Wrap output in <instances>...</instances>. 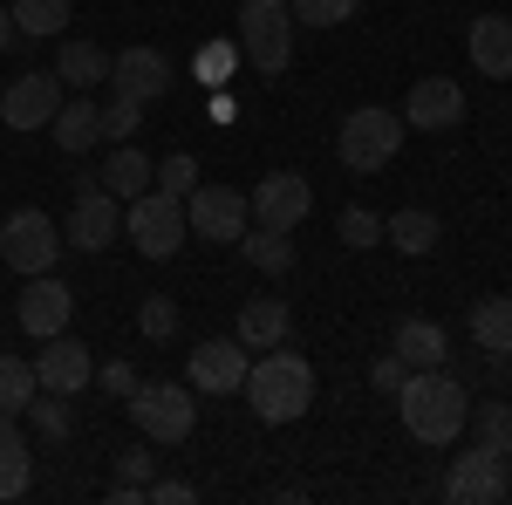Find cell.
<instances>
[{
  "mask_svg": "<svg viewBox=\"0 0 512 505\" xmlns=\"http://www.w3.org/2000/svg\"><path fill=\"white\" fill-rule=\"evenodd\" d=\"M396 410H403V430L417 437V444H458L465 437V417H472V396L458 376H444V369H410L403 389H396Z\"/></svg>",
  "mask_w": 512,
  "mask_h": 505,
  "instance_id": "1",
  "label": "cell"
},
{
  "mask_svg": "<svg viewBox=\"0 0 512 505\" xmlns=\"http://www.w3.org/2000/svg\"><path fill=\"white\" fill-rule=\"evenodd\" d=\"M246 403H253L260 424H294V417H308V403H315V369H308V355L267 349L246 369Z\"/></svg>",
  "mask_w": 512,
  "mask_h": 505,
  "instance_id": "2",
  "label": "cell"
},
{
  "mask_svg": "<svg viewBox=\"0 0 512 505\" xmlns=\"http://www.w3.org/2000/svg\"><path fill=\"white\" fill-rule=\"evenodd\" d=\"M239 55L260 76H287V62H294V14H287V0H246L239 7Z\"/></svg>",
  "mask_w": 512,
  "mask_h": 505,
  "instance_id": "3",
  "label": "cell"
},
{
  "mask_svg": "<svg viewBox=\"0 0 512 505\" xmlns=\"http://www.w3.org/2000/svg\"><path fill=\"white\" fill-rule=\"evenodd\" d=\"M396 151H403V117H396V110H383V103L349 110V117H342V130H335V157H342L349 171H383Z\"/></svg>",
  "mask_w": 512,
  "mask_h": 505,
  "instance_id": "4",
  "label": "cell"
},
{
  "mask_svg": "<svg viewBox=\"0 0 512 505\" xmlns=\"http://www.w3.org/2000/svg\"><path fill=\"white\" fill-rule=\"evenodd\" d=\"M130 424L144 430L151 444H185L198 424V403H192V383H137L130 396Z\"/></svg>",
  "mask_w": 512,
  "mask_h": 505,
  "instance_id": "5",
  "label": "cell"
},
{
  "mask_svg": "<svg viewBox=\"0 0 512 505\" xmlns=\"http://www.w3.org/2000/svg\"><path fill=\"white\" fill-rule=\"evenodd\" d=\"M123 233H130V246H137L144 260H171V253L192 239V226H185V198H171V192H158V185H151L144 198H130Z\"/></svg>",
  "mask_w": 512,
  "mask_h": 505,
  "instance_id": "6",
  "label": "cell"
},
{
  "mask_svg": "<svg viewBox=\"0 0 512 505\" xmlns=\"http://www.w3.org/2000/svg\"><path fill=\"white\" fill-rule=\"evenodd\" d=\"M69 239L55 233V219L35 212V205H21V212H7V226H0V267L14 273H55V253H62Z\"/></svg>",
  "mask_w": 512,
  "mask_h": 505,
  "instance_id": "7",
  "label": "cell"
},
{
  "mask_svg": "<svg viewBox=\"0 0 512 505\" xmlns=\"http://www.w3.org/2000/svg\"><path fill=\"white\" fill-rule=\"evenodd\" d=\"M185 226L192 239H212V246H239V233L253 226V205L233 185H192L185 192Z\"/></svg>",
  "mask_w": 512,
  "mask_h": 505,
  "instance_id": "8",
  "label": "cell"
},
{
  "mask_svg": "<svg viewBox=\"0 0 512 505\" xmlns=\"http://www.w3.org/2000/svg\"><path fill=\"white\" fill-rule=\"evenodd\" d=\"M62 239H69L76 253H110V246L123 239V198H110L103 185H82L76 205H69Z\"/></svg>",
  "mask_w": 512,
  "mask_h": 505,
  "instance_id": "9",
  "label": "cell"
},
{
  "mask_svg": "<svg viewBox=\"0 0 512 505\" xmlns=\"http://www.w3.org/2000/svg\"><path fill=\"white\" fill-rule=\"evenodd\" d=\"M246 205H253V219H260V226L294 233V226L315 212V192H308V178H301V171H267V178L246 192Z\"/></svg>",
  "mask_w": 512,
  "mask_h": 505,
  "instance_id": "10",
  "label": "cell"
},
{
  "mask_svg": "<svg viewBox=\"0 0 512 505\" xmlns=\"http://www.w3.org/2000/svg\"><path fill=\"white\" fill-rule=\"evenodd\" d=\"M55 110H62V76H55V69L14 76L7 96H0V123H7V130H48Z\"/></svg>",
  "mask_w": 512,
  "mask_h": 505,
  "instance_id": "11",
  "label": "cell"
},
{
  "mask_svg": "<svg viewBox=\"0 0 512 505\" xmlns=\"http://www.w3.org/2000/svg\"><path fill=\"white\" fill-rule=\"evenodd\" d=\"M444 499L451 505H499L506 499V458L472 444L465 458H451V471H444Z\"/></svg>",
  "mask_w": 512,
  "mask_h": 505,
  "instance_id": "12",
  "label": "cell"
},
{
  "mask_svg": "<svg viewBox=\"0 0 512 505\" xmlns=\"http://www.w3.org/2000/svg\"><path fill=\"white\" fill-rule=\"evenodd\" d=\"M35 376H41L48 396H76V389L96 383V355H89V342H76V335L62 328V335H48V342H41Z\"/></svg>",
  "mask_w": 512,
  "mask_h": 505,
  "instance_id": "13",
  "label": "cell"
},
{
  "mask_svg": "<svg viewBox=\"0 0 512 505\" xmlns=\"http://www.w3.org/2000/svg\"><path fill=\"white\" fill-rule=\"evenodd\" d=\"M69 314H76V294L62 287V273H35V280L21 287V301H14V321H21L35 342L62 335V328H69Z\"/></svg>",
  "mask_w": 512,
  "mask_h": 505,
  "instance_id": "14",
  "label": "cell"
},
{
  "mask_svg": "<svg viewBox=\"0 0 512 505\" xmlns=\"http://www.w3.org/2000/svg\"><path fill=\"white\" fill-rule=\"evenodd\" d=\"M458 123H465V89L451 76H417L403 103V130H458Z\"/></svg>",
  "mask_w": 512,
  "mask_h": 505,
  "instance_id": "15",
  "label": "cell"
},
{
  "mask_svg": "<svg viewBox=\"0 0 512 505\" xmlns=\"http://www.w3.org/2000/svg\"><path fill=\"white\" fill-rule=\"evenodd\" d=\"M246 369H253V355H246V342H198L192 349V389H205V396H233V389H246Z\"/></svg>",
  "mask_w": 512,
  "mask_h": 505,
  "instance_id": "16",
  "label": "cell"
},
{
  "mask_svg": "<svg viewBox=\"0 0 512 505\" xmlns=\"http://www.w3.org/2000/svg\"><path fill=\"white\" fill-rule=\"evenodd\" d=\"M110 89L117 96H137V103H158L164 89H171V62H164V48H123L117 62H110Z\"/></svg>",
  "mask_w": 512,
  "mask_h": 505,
  "instance_id": "17",
  "label": "cell"
},
{
  "mask_svg": "<svg viewBox=\"0 0 512 505\" xmlns=\"http://www.w3.org/2000/svg\"><path fill=\"white\" fill-rule=\"evenodd\" d=\"M465 48H472V69L492 82H512V21L506 14H478L472 35H465Z\"/></svg>",
  "mask_w": 512,
  "mask_h": 505,
  "instance_id": "18",
  "label": "cell"
},
{
  "mask_svg": "<svg viewBox=\"0 0 512 505\" xmlns=\"http://www.w3.org/2000/svg\"><path fill=\"white\" fill-rule=\"evenodd\" d=\"M287 328H294V314H287V301H280V294H253V301H246V308H239V342H246V349H280V342H287Z\"/></svg>",
  "mask_w": 512,
  "mask_h": 505,
  "instance_id": "19",
  "label": "cell"
},
{
  "mask_svg": "<svg viewBox=\"0 0 512 505\" xmlns=\"http://www.w3.org/2000/svg\"><path fill=\"white\" fill-rule=\"evenodd\" d=\"M390 349L403 355V369H444V328L424 321V314H410V321H396Z\"/></svg>",
  "mask_w": 512,
  "mask_h": 505,
  "instance_id": "20",
  "label": "cell"
},
{
  "mask_svg": "<svg viewBox=\"0 0 512 505\" xmlns=\"http://www.w3.org/2000/svg\"><path fill=\"white\" fill-rule=\"evenodd\" d=\"M383 239H390L396 253H410V260H424V253H437V212H424V205H403V212H390L383 219Z\"/></svg>",
  "mask_w": 512,
  "mask_h": 505,
  "instance_id": "21",
  "label": "cell"
},
{
  "mask_svg": "<svg viewBox=\"0 0 512 505\" xmlns=\"http://www.w3.org/2000/svg\"><path fill=\"white\" fill-rule=\"evenodd\" d=\"M28 485H35V451L14 417H0V499H21Z\"/></svg>",
  "mask_w": 512,
  "mask_h": 505,
  "instance_id": "22",
  "label": "cell"
},
{
  "mask_svg": "<svg viewBox=\"0 0 512 505\" xmlns=\"http://www.w3.org/2000/svg\"><path fill=\"white\" fill-rule=\"evenodd\" d=\"M48 130H55V144H62L69 157H82V151H96V137H103V110H96L89 96H76V103H62V110H55Z\"/></svg>",
  "mask_w": 512,
  "mask_h": 505,
  "instance_id": "23",
  "label": "cell"
},
{
  "mask_svg": "<svg viewBox=\"0 0 512 505\" xmlns=\"http://www.w3.org/2000/svg\"><path fill=\"white\" fill-rule=\"evenodd\" d=\"M151 178H158V164H151L144 151H130V144H117V151H110V164H103V192L123 198V205L151 192Z\"/></svg>",
  "mask_w": 512,
  "mask_h": 505,
  "instance_id": "24",
  "label": "cell"
},
{
  "mask_svg": "<svg viewBox=\"0 0 512 505\" xmlns=\"http://www.w3.org/2000/svg\"><path fill=\"white\" fill-rule=\"evenodd\" d=\"M55 76L69 82V89H96V82H110V55L96 41H62L55 48Z\"/></svg>",
  "mask_w": 512,
  "mask_h": 505,
  "instance_id": "25",
  "label": "cell"
},
{
  "mask_svg": "<svg viewBox=\"0 0 512 505\" xmlns=\"http://www.w3.org/2000/svg\"><path fill=\"white\" fill-rule=\"evenodd\" d=\"M472 342L485 355H512V301L506 294H492V301L472 308Z\"/></svg>",
  "mask_w": 512,
  "mask_h": 505,
  "instance_id": "26",
  "label": "cell"
},
{
  "mask_svg": "<svg viewBox=\"0 0 512 505\" xmlns=\"http://www.w3.org/2000/svg\"><path fill=\"white\" fill-rule=\"evenodd\" d=\"M35 396H41L35 362H28V355H0V417H21Z\"/></svg>",
  "mask_w": 512,
  "mask_h": 505,
  "instance_id": "27",
  "label": "cell"
},
{
  "mask_svg": "<svg viewBox=\"0 0 512 505\" xmlns=\"http://www.w3.org/2000/svg\"><path fill=\"white\" fill-rule=\"evenodd\" d=\"M151 471H158L151 437H144V444H130V451H117V485H110V505H137V499H144V485H151Z\"/></svg>",
  "mask_w": 512,
  "mask_h": 505,
  "instance_id": "28",
  "label": "cell"
},
{
  "mask_svg": "<svg viewBox=\"0 0 512 505\" xmlns=\"http://www.w3.org/2000/svg\"><path fill=\"white\" fill-rule=\"evenodd\" d=\"M239 253H246L260 273H287V267H294V239L274 233V226H260V233L246 226V233H239Z\"/></svg>",
  "mask_w": 512,
  "mask_h": 505,
  "instance_id": "29",
  "label": "cell"
},
{
  "mask_svg": "<svg viewBox=\"0 0 512 505\" xmlns=\"http://www.w3.org/2000/svg\"><path fill=\"white\" fill-rule=\"evenodd\" d=\"M14 28L21 35H62L69 28V0H14Z\"/></svg>",
  "mask_w": 512,
  "mask_h": 505,
  "instance_id": "30",
  "label": "cell"
},
{
  "mask_svg": "<svg viewBox=\"0 0 512 505\" xmlns=\"http://www.w3.org/2000/svg\"><path fill=\"white\" fill-rule=\"evenodd\" d=\"M355 7L362 0H287V14H294V28H342V21H355Z\"/></svg>",
  "mask_w": 512,
  "mask_h": 505,
  "instance_id": "31",
  "label": "cell"
},
{
  "mask_svg": "<svg viewBox=\"0 0 512 505\" xmlns=\"http://www.w3.org/2000/svg\"><path fill=\"white\" fill-rule=\"evenodd\" d=\"M465 424L478 430V444H485V451H499V458L512 451V410H506V403H472V417H465Z\"/></svg>",
  "mask_w": 512,
  "mask_h": 505,
  "instance_id": "32",
  "label": "cell"
},
{
  "mask_svg": "<svg viewBox=\"0 0 512 505\" xmlns=\"http://www.w3.org/2000/svg\"><path fill=\"white\" fill-rule=\"evenodd\" d=\"M335 233H342V246H355V253H369V246H383V219H376L369 205H349V212L335 219Z\"/></svg>",
  "mask_w": 512,
  "mask_h": 505,
  "instance_id": "33",
  "label": "cell"
},
{
  "mask_svg": "<svg viewBox=\"0 0 512 505\" xmlns=\"http://www.w3.org/2000/svg\"><path fill=\"white\" fill-rule=\"evenodd\" d=\"M233 62H239V41H205L198 48V82L205 89H226L233 82Z\"/></svg>",
  "mask_w": 512,
  "mask_h": 505,
  "instance_id": "34",
  "label": "cell"
},
{
  "mask_svg": "<svg viewBox=\"0 0 512 505\" xmlns=\"http://www.w3.org/2000/svg\"><path fill=\"white\" fill-rule=\"evenodd\" d=\"M137 328H144V342H171V335H178V301L151 294V301L137 308Z\"/></svg>",
  "mask_w": 512,
  "mask_h": 505,
  "instance_id": "35",
  "label": "cell"
},
{
  "mask_svg": "<svg viewBox=\"0 0 512 505\" xmlns=\"http://www.w3.org/2000/svg\"><path fill=\"white\" fill-rule=\"evenodd\" d=\"M137 123H144V103H137V96H117V89H110V110H103V137H137Z\"/></svg>",
  "mask_w": 512,
  "mask_h": 505,
  "instance_id": "36",
  "label": "cell"
},
{
  "mask_svg": "<svg viewBox=\"0 0 512 505\" xmlns=\"http://www.w3.org/2000/svg\"><path fill=\"white\" fill-rule=\"evenodd\" d=\"M192 185H198V157H192V151H171V157H164V171H158V192L185 198Z\"/></svg>",
  "mask_w": 512,
  "mask_h": 505,
  "instance_id": "37",
  "label": "cell"
},
{
  "mask_svg": "<svg viewBox=\"0 0 512 505\" xmlns=\"http://www.w3.org/2000/svg\"><path fill=\"white\" fill-rule=\"evenodd\" d=\"M28 417H35V430L41 437H69V403H62V396H48V403H28Z\"/></svg>",
  "mask_w": 512,
  "mask_h": 505,
  "instance_id": "38",
  "label": "cell"
},
{
  "mask_svg": "<svg viewBox=\"0 0 512 505\" xmlns=\"http://www.w3.org/2000/svg\"><path fill=\"white\" fill-rule=\"evenodd\" d=\"M403 376H410V369H403V355H396V349H383L376 362H369V383L383 389V396H396V389H403Z\"/></svg>",
  "mask_w": 512,
  "mask_h": 505,
  "instance_id": "39",
  "label": "cell"
},
{
  "mask_svg": "<svg viewBox=\"0 0 512 505\" xmlns=\"http://www.w3.org/2000/svg\"><path fill=\"white\" fill-rule=\"evenodd\" d=\"M96 383H103V396H130V389L144 383V376H137L130 362H110V369H96Z\"/></svg>",
  "mask_w": 512,
  "mask_h": 505,
  "instance_id": "40",
  "label": "cell"
},
{
  "mask_svg": "<svg viewBox=\"0 0 512 505\" xmlns=\"http://www.w3.org/2000/svg\"><path fill=\"white\" fill-rule=\"evenodd\" d=\"M144 499H158V505H192L198 492L185 485V478H151V485H144Z\"/></svg>",
  "mask_w": 512,
  "mask_h": 505,
  "instance_id": "41",
  "label": "cell"
},
{
  "mask_svg": "<svg viewBox=\"0 0 512 505\" xmlns=\"http://www.w3.org/2000/svg\"><path fill=\"white\" fill-rule=\"evenodd\" d=\"M14 41H21V28H14V7H0V55H7Z\"/></svg>",
  "mask_w": 512,
  "mask_h": 505,
  "instance_id": "42",
  "label": "cell"
}]
</instances>
